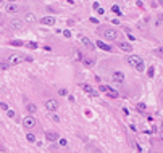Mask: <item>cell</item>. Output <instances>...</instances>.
Instances as JSON below:
<instances>
[{"instance_id":"1","label":"cell","mask_w":163,"mask_h":153,"mask_svg":"<svg viewBox=\"0 0 163 153\" xmlns=\"http://www.w3.org/2000/svg\"><path fill=\"white\" fill-rule=\"evenodd\" d=\"M128 63H129V66H132L134 69H137L139 72H142L144 69H145L142 58L137 56V55H129V56H128Z\"/></svg>"},{"instance_id":"2","label":"cell","mask_w":163,"mask_h":153,"mask_svg":"<svg viewBox=\"0 0 163 153\" xmlns=\"http://www.w3.org/2000/svg\"><path fill=\"white\" fill-rule=\"evenodd\" d=\"M102 36H103V39H107V40H116L118 39V31L116 29H113V28H107V29H103V32H102Z\"/></svg>"},{"instance_id":"3","label":"cell","mask_w":163,"mask_h":153,"mask_svg":"<svg viewBox=\"0 0 163 153\" xmlns=\"http://www.w3.org/2000/svg\"><path fill=\"white\" fill-rule=\"evenodd\" d=\"M23 60H24V56L21 55V53H13V55L8 56V64H18Z\"/></svg>"},{"instance_id":"4","label":"cell","mask_w":163,"mask_h":153,"mask_svg":"<svg viewBox=\"0 0 163 153\" xmlns=\"http://www.w3.org/2000/svg\"><path fill=\"white\" fill-rule=\"evenodd\" d=\"M45 108L49 110V111H57L58 110V102L55 98H49V100L45 102Z\"/></svg>"},{"instance_id":"5","label":"cell","mask_w":163,"mask_h":153,"mask_svg":"<svg viewBox=\"0 0 163 153\" xmlns=\"http://www.w3.org/2000/svg\"><path fill=\"white\" fill-rule=\"evenodd\" d=\"M23 126H24L26 129H31L36 126V118L34 116H26L24 119H23Z\"/></svg>"},{"instance_id":"6","label":"cell","mask_w":163,"mask_h":153,"mask_svg":"<svg viewBox=\"0 0 163 153\" xmlns=\"http://www.w3.org/2000/svg\"><path fill=\"white\" fill-rule=\"evenodd\" d=\"M111 79H113L116 84H124V74H123L121 71H115L113 74H111Z\"/></svg>"},{"instance_id":"7","label":"cell","mask_w":163,"mask_h":153,"mask_svg":"<svg viewBox=\"0 0 163 153\" xmlns=\"http://www.w3.org/2000/svg\"><path fill=\"white\" fill-rule=\"evenodd\" d=\"M5 12L7 13H12V15H16V13H20V7H18L16 3H7V7H5Z\"/></svg>"},{"instance_id":"8","label":"cell","mask_w":163,"mask_h":153,"mask_svg":"<svg viewBox=\"0 0 163 153\" xmlns=\"http://www.w3.org/2000/svg\"><path fill=\"white\" fill-rule=\"evenodd\" d=\"M60 137H58L57 132H53V131H47L45 132V140H49V142H57Z\"/></svg>"},{"instance_id":"9","label":"cell","mask_w":163,"mask_h":153,"mask_svg":"<svg viewBox=\"0 0 163 153\" xmlns=\"http://www.w3.org/2000/svg\"><path fill=\"white\" fill-rule=\"evenodd\" d=\"M10 28L15 29V31H20V29L23 28V21L21 20H12L10 21Z\"/></svg>"},{"instance_id":"10","label":"cell","mask_w":163,"mask_h":153,"mask_svg":"<svg viewBox=\"0 0 163 153\" xmlns=\"http://www.w3.org/2000/svg\"><path fill=\"white\" fill-rule=\"evenodd\" d=\"M97 47L100 48V50H103V52H111V50H113V48H111V45L105 44L103 40H97Z\"/></svg>"},{"instance_id":"11","label":"cell","mask_w":163,"mask_h":153,"mask_svg":"<svg viewBox=\"0 0 163 153\" xmlns=\"http://www.w3.org/2000/svg\"><path fill=\"white\" fill-rule=\"evenodd\" d=\"M41 23L45 24V26H53V24H55V18H53V16H44L41 20Z\"/></svg>"},{"instance_id":"12","label":"cell","mask_w":163,"mask_h":153,"mask_svg":"<svg viewBox=\"0 0 163 153\" xmlns=\"http://www.w3.org/2000/svg\"><path fill=\"white\" fill-rule=\"evenodd\" d=\"M118 48H120V50H123V52H126V53H129L131 50H132L131 44H128V42H120V44H118Z\"/></svg>"},{"instance_id":"13","label":"cell","mask_w":163,"mask_h":153,"mask_svg":"<svg viewBox=\"0 0 163 153\" xmlns=\"http://www.w3.org/2000/svg\"><path fill=\"white\" fill-rule=\"evenodd\" d=\"M81 42H82V45H84V47H87L89 50H92V48H94V44H92L87 37H81Z\"/></svg>"},{"instance_id":"14","label":"cell","mask_w":163,"mask_h":153,"mask_svg":"<svg viewBox=\"0 0 163 153\" xmlns=\"http://www.w3.org/2000/svg\"><path fill=\"white\" fill-rule=\"evenodd\" d=\"M84 92H87L90 97H97L98 95V92H97V90H94L90 85H84Z\"/></svg>"},{"instance_id":"15","label":"cell","mask_w":163,"mask_h":153,"mask_svg":"<svg viewBox=\"0 0 163 153\" xmlns=\"http://www.w3.org/2000/svg\"><path fill=\"white\" fill-rule=\"evenodd\" d=\"M24 21L26 23H34V21H36V15H34V13H26Z\"/></svg>"},{"instance_id":"16","label":"cell","mask_w":163,"mask_h":153,"mask_svg":"<svg viewBox=\"0 0 163 153\" xmlns=\"http://www.w3.org/2000/svg\"><path fill=\"white\" fill-rule=\"evenodd\" d=\"M26 110H28V113H31V114H34V113L37 111V106L34 103H28V106H26Z\"/></svg>"},{"instance_id":"17","label":"cell","mask_w":163,"mask_h":153,"mask_svg":"<svg viewBox=\"0 0 163 153\" xmlns=\"http://www.w3.org/2000/svg\"><path fill=\"white\" fill-rule=\"evenodd\" d=\"M82 64L87 66V68H90V66L94 64V60H90V58H84V60H82Z\"/></svg>"},{"instance_id":"18","label":"cell","mask_w":163,"mask_h":153,"mask_svg":"<svg viewBox=\"0 0 163 153\" xmlns=\"http://www.w3.org/2000/svg\"><path fill=\"white\" fill-rule=\"evenodd\" d=\"M111 12H113L115 15H118V16H121V15H123V12L120 10V7H118V5H113V7H111Z\"/></svg>"},{"instance_id":"19","label":"cell","mask_w":163,"mask_h":153,"mask_svg":"<svg viewBox=\"0 0 163 153\" xmlns=\"http://www.w3.org/2000/svg\"><path fill=\"white\" fill-rule=\"evenodd\" d=\"M107 93H108V97H111V98H118V95H120V93L116 92V90H113V89H110Z\"/></svg>"},{"instance_id":"20","label":"cell","mask_w":163,"mask_h":153,"mask_svg":"<svg viewBox=\"0 0 163 153\" xmlns=\"http://www.w3.org/2000/svg\"><path fill=\"white\" fill-rule=\"evenodd\" d=\"M26 140L28 142H36V135H34V134H28V135H26Z\"/></svg>"},{"instance_id":"21","label":"cell","mask_w":163,"mask_h":153,"mask_svg":"<svg viewBox=\"0 0 163 153\" xmlns=\"http://www.w3.org/2000/svg\"><path fill=\"white\" fill-rule=\"evenodd\" d=\"M26 47H29V48H37L39 45H37V42H28V44H26Z\"/></svg>"},{"instance_id":"22","label":"cell","mask_w":163,"mask_h":153,"mask_svg":"<svg viewBox=\"0 0 163 153\" xmlns=\"http://www.w3.org/2000/svg\"><path fill=\"white\" fill-rule=\"evenodd\" d=\"M10 45H15V47H20V45H23V42H21V40H12V42H10Z\"/></svg>"},{"instance_id":"23","label":"cell","mask_w":163,"mask_h":153,"mask_svg":"<svg viewBox=\"0 0 163 153\" xmlns=\"http://www.w3.org/2000/svg\"><path fill=\"white\" fill-rule=\"evenodd\" d=\"M58 144H60L61 147H66V145H68V140H66V139H58Z\"/></svg>"},{"instance_id":"24","label":"cell","mask_w":163,"mask_h":153,"mask_svg":"<svg viewBox=\"0 0 163 153\" xmlns=\"http://www.w3.org/2000/svg\"><path fill=\"white\" fill-rule=\"evenodd\" d=\"M100 90H102V92H108V90H110V87H108V85H100Z\"/></svg>"},{"instance_id":"25","label":"cell","mask_w":163,"mask_h":153,"mask_svg":"<svg viewBox=\"0 0 163 153\" xmlns=\"http://www.w3.org/2000/svg\"><path fill=\"white\" fill-rule=\"evenodd\" d=\"M0 108L2 110H8V105L5 103V102H0Z\"/></svg>"},{"instance_id":"26","label":"cell","mask_w":163,"mask_h":153,"mask_svg":"<svg viewBox=\"0 0 163 153\" xmlns=\"http://www.w3.org/2000/svg\"><path fill=\"white\" fill-rule=\"evenodd\" d=\"M58 93H60V95L63 97V95H66L68 92H66V89H60V90H58Z\"/></svg>"},{"instance_id":"27","label":"cell","mask_w":163,"mask_h":153,"mask_svg":"<svg viewBox=\"0 0 163 153\" xmlns=\"http://www.w3.org/2000/svg\"><path fill=\"white\" fill-rule=\"evenodd\" d=\"M63 36H65V37H71V32H69L68 29H65V31H63Z\"/></svg>"},{"instance_id":"28","label":"cell","mask_w":163,"mask_h":153,"mask_svg":"<svg viewBox=\"0 0 163 153\" xmlns=\"http://www.w3.org/2000/svg\"><path fill=\"white\" fill-rule=\"evenodd\" d=\"M137 108L139 110H145V103H137Z\"/></svg>"},{"instance_id":"29","label":"cell","mask_w":163,"mask_h":153,"mask_svg":"<svg viewBox=\"0 0 163 153\" xmlns=\"http://www.w3.org/2000/svg\"><path fill=\"white\" fill-rule=\"evenodd\" d=\"M7 111H8V116L10 118H15V111H13V110H7Z\"/></svg>"},{"instance_id":"30","label":"cell","mask_w":163,"mask_h":153,"mask_svg":"<svg viewBox=\"0 0 163 153\" xmlns=\"http://www.w3.org/2000/svg\"><path fill=\"white\" fill-rule=\"evenodd\" d=\"M147 72H149V76H150V77H153V68H149V71H147Z\"/></svg>"},{"instance_id":"31","label":"cell","mask_w":163,"mask_h":153,"mask_svg":"<svg viewBox=\"0 0 163 153\" xmlns=\"http://www.w3.org/2000/svg\"><path fill=\"white\" fill-rule=\"evenodd\" d=\"M92 8H94V10H98L100 7H98V3H97V2H94V3H92Z\"/></svg>"},{"instance_id":"32","label":"cell","mask_w":163,"mask_h":153,"mask_svg":"<svg viewBox=\"0 0 163 153\" xmlns=\"http://www.w3.org/2000/svg\"><path fill=\"white\" fill-rule=\"evenodd\" d=\"M52 119H53V121H57V123H58V121H60V118H58L57 114H52Z\"/></svg>"},{"instance_id":"33","label":"cell","mask_w":163,"mask_h":153,"mask_svg":"<svg viewBox=\"0 0 163 153\" xmlns=\"http://www.w3.org/2000/svg\"><path fill=\"white\" fill-rule=\"evenodd\" d=\"M90 23H95V24H98V20H95V18H90Z\"/></svg>"},{"instance_id":"34","label":"cell","mask_w":163,"mask_h":153,"mask_svg":"<svg viewBox=\"0 0 163 153\" xmlns=\"http://www.w3.org/2000/svg\"><path fill=\"white\" fill-rule=\"evenodd\" d=\"M158 2H160V5H162V7H163V0H158Z\"/></svg>"},{"instance_id":"35","label":"cell","mask_w":163,"mask_h":153,"mask_svg":"<svg viewBox=\"0 0 163 153\" xmlns=\"http://www.w3.org/2000/svg\"><path fill=\"white\" fill-rule=\"evenodd\" d=\"M160 137H162V140H163V131H162V134H160Z\"/></svg>"},{"instance_id":"36","label":"cell","mask_w":163,"mask_h":153,"mask_svg":"<svg viewBox=\"0 0 163 153\" xmlns=\"http://www.w3.org/2000/svg\"><path fill=\"white\" fill-rule=\"evenodd\" d=\"M0 3H3V0H0Z\"/></svg>"},{"instance_id":"37","label":"cell","mask_w":163,"mask_h":153,"mask_svg":"<svg viewBox=\"0 0 163 153\" xmlns=\"http://www.w3.org/2000/svg\"><path fill=\"white\" fill-rule=\"evenodd\" d=\"M162 103H163V95H162Z\"/></svg>"}]
</instances>
